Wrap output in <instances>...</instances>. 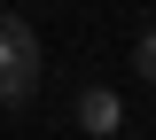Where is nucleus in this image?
Listing matches in <instances>:
<instances>
[{
	"label": "nucleus",
	"instance_id": "3",
	"mask_svg": "<svg viewBox=\"0 0 156 140\" xmlns=\"http://www.w3.org/2000/svg\"><path fill=\"white\" fill-rule=\"evenodd\" d=\"M133 70H140V78L156 86V23H148V31H140V39H133Z\"/></svg>",
	"mask_w": 156,
	"mask_h": 140
},
{
	"label": "nucleus",
	"instance_id": "2",
	"mask_svg": "<svg viewBox=\"0 0 156 140\" xmlns=\"http://www.w3.org/2000/svg\"><path fill=\"white\" fill-rule=\"evenodd\" d=\"M78 125H86L94 140H109L117 125H125V101H117L109 86H86V94H78Z\"/></svg>",
	"mask_w": 156,
	"mask_h": 140
},
{
	"label": "nucleus",
	"instance_id": "1",
	"mask_svg": "<svg viewBox=\"0 0 156 140\" xmlns=\"http://www.w3.org/2000/svg\"><path fill=\"white\" fill-rule=\"evenodd\" d=\"M39 94V31L0 8V109H23Z\"/></svg>",
	"mask_w": 156,
	"mask_h": 140
}]
</instances>
